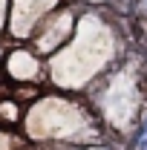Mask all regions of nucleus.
I'll use <instances>...</instances> for the list:
<instances>
[{
    "label": "nucleus",
    "mask_w": 147,
    "mask_h": 150,
    "mask_svg": "<svg viewBox=\"0 0 147 150\" xmlns=\"http://www.w3.org/2000/svg\"><path fill=\"white\" fill-rule=\"evenodd\" d=\"M144 133H147V124H144Z\"/></svg>",
    "instance_id": "obj_1"
}]
</instances>
